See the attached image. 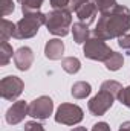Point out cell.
I'll return each mask as SVG.
<instances>
[{
  "instance_id": "16",
  "label": "cell",
  "mask_w": 130,
  "mask_h": 131,
  "mask_svg": "<svg viewBox=\"0 0 130 131\" xmlns=\"http://www.w3.org/2000/svg\"><path fill=\"white\" fill-rule=\"evenodd\" d=\"M61 67H63V70H64L66 73L75 75L81 69V61L77 57H66V58L61 60Z\"/></svg>"
},
{
  "instance_id": "14",
  "label": "cell",
  "mask_w": 130,
  "mask_h": 131,
  "mask_svg": "<svg viewBox=\"0 0 130 131\" xmlns=\"http://www.w3.org/2000/svg\"><path fill=\"white\" fill-rule=\"evenodd\" d=\"M90 93H92V85L86 81H77L70 89V95L75 99H86Z\"/></svg>"
},
{
  "instance_id": "30",
  "label": "cell",
  "mask_w": 130,
  "mask_h": 131,
  "mask_svg": "<svg viewBox=\"0 0 130 131\" xmlns=\"http://www.w3.org/2000/svg\"><path fill=\"white\" fill-rule=\"evenodd\" d=\"M70 131H87V130H86V127H75L73 130H70Z\"/></svg>"
},
{
  "instance_id": "3",
  "label": "cell",
  "mask_w": 130,
  "mask_h": 131,
  "mask_svg": "<svg viewBox=\"0 0 130 131\" xmlns=\"http://www.w3.org/2000/svg\"><path fill=\"white\" fill-rule=\"evenodd\" d=\"M46 23V14L35 11L29 14H23V17L17 21V32L15 38L17 40H28L37 35L38 29Z\"/></svg>"
},
{
  "instance_id": "2",
  "label": "cell",
  "mask_w": 130,
  "mask_h": 131,
  "mask_svg": "<svg viewBox=\"0 0 130 131\" xmlns=\"http://www.w3.org/2000/svg\"><path fill=\"white\" fill-rule=\"evenodd\" d=\"M48 32L57 37H66L72 29V11L66 9H52L46 14L44 23Z\"/></svg>"
},
{
  "instance_id": "5",
  "label": "cell",
  "mask_w": 130,
  "mask_h": 131,
  "mask_svg": "<svg viewBox=\"0 0 130 131\" xmlns=\"http://www.w3.org/2000/svg\"><path fill=\"white\" fill-rule=\"evenodd\" d=\"M84 119V111L77 104L64 102L57 108L55 113V122L61 125H77Z\"/></svg>"
},
{
  "instance_id": "13",
  "label": "cell",
  "mask_w": 130,
  "mask_h": 131,
  "mask_svg": "<svg viewBox=\"0 0 130 131\" xmlns=\"http://www.w3.org/2000/svg\"><path fill=\"white\" fill-rule=\"evenodd\" d=\"M72 35H73V41L77 44H84L89 40V26L86 23H73L72 25Z\"/></svg>"
},
{
  "instance_id": "28",
  "label": "cell",
  "mask_w": 130,
  "mask_h": 131,
  "mask_svg": "<svg viewBox=\"0 0 130 131\" xmlns=\"http://www.w3.org/2000/svg\"><path fill=\"white\" fill-rule=\"evenodd\" d=\"M86 2H92V0H70V6H69V9H70V11H75L80 5H83V3H86Z\"/></svg>"
},
{
  "instance_id": "17",
  "label": "cell",
  "mask_w": 130,
  "mask_h": 131,
  "mask_svg": "<svg viewBox=\"0 0 130 131\" xmlns=\"http://www.w3.org/2000/svg\"><path fill=\"white\" fill-rule=\"evenodd\" d=\"M123 64H124V57H123V53H119V52H113V53L104 61L106 69L110 70V72H116V70H119V69L123 67Z\"/></svg>"
},
{
  "instance_id": "15",
  "label": "cell",
  "mask_w": 130,
  "mask_h": 131,
  "mask_svg": "<svg viewBox=\"0 0 130 131\" xmlns=\"http://www.w3.org/2000/svg\"><path fill=\"white\" fill-rule=\"evenodd\" d=\"M15 32H17V23L3 18L0 29V41H8L9 38H15Z\"/></svg>"
},
{
  "instance_id": "11",
  "label": "cell",
  "mask_w": 130,
  "mask_h": 131,
  "mask_svg": "<svg viewBox=\"0 0 130 131\" xmlns=\"http://www.w3.org/2000/svg\"><path fill=\"white\" fill-rule=\"evenodd\" d=\"M97 12H98L97 5H95L94 2H86V3L80 5V6L75 9V14H77V17H78V20H80L81 23H86L87 26L95 21Z\"/></svg>"
},
{
  "instance_id": "7",
  "label": "cell",
  "mask_w": 130,
  "mask_h": 131,
  "mask_svg": "<svg viewBox=\"0 0 130 131\" xmlns=\"http://www.w3.org/2000/svg\"><path fill=\"white\" fill-rule=\"evenodd\" d=\"M113 102H115V96L113 95H110L109 92L99 89V92L87 102V108H89V111L94 116H103L112 108Z\"/></svg>"
},
{
  "instance_id": "9",
  "label": "cell",
  "mask_w": 130,
  "mask_h": 131,
  "mask_svg": "<svg viewBox=\"0 0 130 131\" xmlns=\"http://www.w3.org/2000/svg\"><path fill=\"white\" fill-rule=\"evenodd\" d=\"M26 116H29V104H26V101H15L5 114V119L9 125H17L20 124Z\"/></svg>"
},
{
  "instance_id": "18",
  "label": "cell",
  "mask_w": 130,
  "mask_h": 131,
  "mask_svg": "<svg viewBox=\"0 0 130 131\" xmlns=\"http://www.w3.org/2000/svg\"><path fill=\"white\" fill-rule=\"evenodd\" d=\"M14 50H12V46L8 43V41H2L0 44V66H8V63L11 61V58L14 57Z\"/></svg>"
},
{
  "instance_id": "29",
  "label": "cell",
  "mask_w": 130,
  "mask_h": 131,
  "mask_svg": "<svg viewBox=\"0 0 130 131\" xmlns=\"http://www.w3.org/2000/svg\"><path fill=\"white\" fill-rule=\"evenodd\" d=\"M119 130H123V131H130V121L123 122V124L119 125Z\"/></svg>"
},
{
  "instance_id": "26",
  "label": "cell",
  "mask_w": 130,
  "mask_h": 131,
  "mask_svg": "<svg viewBox=\"0 0 130 131\" xmlns=\"http://www.w3.org/2000/svg\"><path fill=\"white\" fill-rule=\"evenodd\" d=\"M118 46L130 53V34H126V35L118 38Z\"/></svg>"
},
{
  "instance_id": "23",
  "label": "cell",
  "mask_w": 130,
  "mask_h": 131,
  "mask_svg": "<svg viewBox=\"0 0 130 131\" xmlns=\"http://www.w3.org/2000/svg\"><path fill=\"white\" fill-rule=\"evenodd\" d=\"M118 101H119L123 105H126L127 108H130V85L123 89V92H121V95H119Z\"/></svg>"
},
{
  "instance_id": "4",
  "label": "cell",
  "mask_w": 130,
  "mask_h": 131,
  "mask_svg": "<svg viewBox=\"0 0 130 131\" xmlns=\"http://www.w3.org/2000/svg\"><path fill=\"white\" fill-rule=\"evenodd\" d=\"M83 53L86 58L92 60V61H106L112 53L113 50L106 44L104 40L98 38V37H90L86 43H84V47H83Z\"/></svg>"
},
{
  "instance_id": "22",
  "label": "cell",
  "mask_w": 130,
  "mask_h": 131,
  "mask_svg": "<svg viewBox=\"0 0 130 131\" xmlns=\"http://www.w3.org/2000/svg\"><path fill=\"white\" fill-rule=\"evenodd\" d=\"M15 9V5L12 0H2V15L6 17L9 14H12Z\"/></svg>"
},
{
  "instance_id": "31",
  "label": "cell",
  "mask_w": 130,
  "mask_h": 131,
  "mask_svg": "<svg viewBox=\"0 0 130 131\" xmlns=\"http://www.w3.org/2000/svg\"><path fill=\"white\" fill-rule=\"evenodd\" d=\"M118 131H123V130H118Z\"/></svg>"
},
{
  "instance_id": "25",
  "label": "cell",
  "mask_w": 130,
  "mask_h": 131,
  "mask_svg": "<svg viewBox=\"0 0 130 131\" xmlns=\"http://www.w3.org/2000/svg\"><path fill=\"white\" fill-rule=\"evenodd\" d=\"M52 9H66L70 6V0H49Z\"/></svg>"
},
{
  "instance_id": "12",
  "label": "cell",
  "mask_w": 130,
  "mask_h": 131,
  "mask_svg": "<svg viewBox=\"0 0 130 131\" xmlns=\"http://www.w3.org/2000/svg\"><path fill=\"white\" fill-rule=\"evenodd\" d=\"M64 53V43L60 38H51L46 41L44 46V57L51 61H58L61 60Z\"/></svg>"
},
{
  "instance_id": "19",
  "label": "cell",
  "mask_w": 130,
  "mask_h": 131,
  "mask_svg": "<svg viewBox=\"0 0 130 131\" xmlns=\"http://www.w3.org/2000/svg\"><path fill=\"white\" fill-rule=\"evenodd\" d=\"M101 90L109 92L110 95H113V96H115V99H118V98H119V95H121V92H123V85H121L118 81L107 79V81H104V82L101 84Z\"/></svg>"
},
{
  "instance_id": "20",
  "label": "cell",
  "mask_w": 130,
  "mask_h": 131,
  "mask_svg": "<svg viewBox=\"0 0 130 131\" xmlns=\"http://www.w3.org/2000/svg\"><path fill=\"white\" fill-rule=\"evenodd\" d=\"M22 6V12L23 14H29V12H35L41 8L44 0H17Z\"/></svg>"
},
{
  "instance_id": "8",
  "label": "cell",
  "mask_w": 130,
  "mask_h": 131,
  "mask_svg": "<svg viewBox=\"0 0 130 131\" xmlns=\"http://www.w3.org/2000/svg\"><path fill=\"white\" fill-rule=\"evenodd\" d=\"M54 111V101L49 96H38L29 104V116L37 121H46Z\"/></svg>"
},
{
  "instance_id": "6",
  "label": "cell",
  "mask_w": 130,
  "mask_h": 131,
  "mask_svg": "<svg viewBox=\"0 0 130 131\" xmlns=\"http://www.w3.org/2000/svg\"><path fill=\"white\" fill-rule=\"evenodd\" d=\"M23 90H25V82L22 78L15 75L5 76L0 81V95L6 101H17V98L23 93Z\"/></svg>"
},
{
  "instance_id": "1",
  "label": "cell",
  "mask_w": 130,
  "mask_h": 131,
  "mask_svg": "<svg viewBox=\"0 0 130 131\" xmlns=\"http://www.w3.org/2000/svg\"><path fill=\"white\" fill-rule=\"evenodd\" d=\"M130 31V9L127 6L116 5L113 9L103 12L94 29V37L104 41L119 38Z\"/></svg>"
},
{
  "instance_id": "24",
  "label": "cell",
  "mask_w": 130,
  "mask_h": 131,
  "mask_svg": "<svg viewBox=\"0 0 130 131\" xmlns=\"http://www.w3.org/2000/svg\"><path fill=\"white\" fill-rule=\"evenodd\" d=\"M23 130L25 131H46L44 127H43L40 122H37V121H29V122H26L25 127H23Z\"/></svg>"
},
{
  "instance_id": "10",
  "label": "cell",
  "mask_w": 130,
  "mask_h": 131,
  "mask_svg": "<svg viewBox=\"0 0 130 131\" xmlns=\"http://www.w3.org/2000/svg\"><path fill=\"white\" fill-rule=\"evenodd\" d=\"M34 63V50L28 46H22L15 50L14 53V64L18 70L26 72L31 69V66Z\"/></svg>"
},
{
  "instance_id": "21",
  "label": "cell",
  "mask_w": 130,
  "mask_h": 131,
  "mask_svg": "<svg viewBox=\"0 0 130 131\" xmlns=\"http://www.w3.org/2000/svg\"><path fill=\"white\" fill-rule=\"evenodd\" d=\"M94 3L97 5V9L103 14V12H107L110 9H113L118 3L116 0H94Z\"/></svg>"
},
{
  "instance_id": "27",
  "label": "cell",
  "mask_w": 130,
  "mask_h": 131,
  "mask_svg": "<svg viewBox=\"0 0 130 131\" xmlns=\"http://www.w3.org/2000/svg\"><path fill=\"white\" fill-rule=\"evenodd\" d=\"M92 131H110V127L107 122H98L92 127Z\"/></svg>"
}]
</instances>
